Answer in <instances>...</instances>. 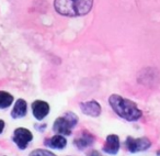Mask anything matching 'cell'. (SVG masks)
<instances>
[{"instance_id":"7c38bea8","label":"cell","mask_w":160,"mask_h":156,"mask_svg":"<svg viewBox=\"0 0 160 156\" xmlns=\"http://www.w3.org/2000/svg\"><path fill=\"white\" fill-rule=\"evenodd\" d=\"M13 102V97L7 91H0V109H6Z\"/></svg>"},{"instance_id":"3957f363","label":"cell","mask_w":160,"mask_h":156,"mask_svg":"<svg viewBox=\"0 0 160 156\" xmlns=\"http://www.w3.org/2000/svg\"><path fill=\"white\" fill-rule=\"evenodd\" d=\"M78 122V118L72 112H67L62 117L56 119L53 124V130L60 135H70L71 131Z\"/></svg>"},{"instance_id":"6da1fadb","label":"cell","mask_w":160,"mask_h":156,"mask_svg":"<svg viewBox=\"0 0 160 156\" xmlns=\"http://www.w3.org/2000/svg\"><path fill=\"white\" fill-rule=\"evenodd\" d=\"M93 0H55L54 7L62 16L79 17L89 13Z\"/></svg>"},{"instance_id":"9c48e42d","label":"cell","mask_w":160,"mask_h":156,"mask_svg":"<svg viewBox=\"0 0 160 156\" xmlns=\"http://www.w3.org/2000/svg\"><path fill=\"white\" fill-rule=\"evenodd\" d=\"M94 141V138L88 132H82L78 138H76L75 140V145L78 147L79 149H85L88 146L92 145Z\"/></svg>"},{"instance_id":"9a60e30c","label":"cell","mask_w":160,"mask_h":156,"mask_svg":"<svg viewBox=\"0 0 160 156\" xmlns=\"http://www.w3.org/2000/svg\"><path fill=\"white\" fill-rule=\"evenodd\" d=\"M89 156H100V154H99L98 152L93 151V152H91V153H90V155H89Z\"/></svg>"},{"instance_id":"ba28073f","label":"cell","mask_w":160,"mask_h":156,"mask_svg":"<svg viewBox=\"0 0 160 156\" xmlns=\"http://www.w3.org/2000/svg\"><path fill=\"white\" fill-rule=\"evenodd\" d=\"M120 149V138L115 134H111L107 138L105 144L103 146V151L108 154H116Z\"/></svg>"},{"instance_id":"277c9868","label":"cell","mask_w":160,"mask_h":156,"mask_svg":"<svg viewBox=\"0 0 160 156\" xmlns=\"http://www.w3.org/2000/svg\"><path fill=\"white\" fill-rule=\"evenodd\" d=\"M125 145L131 153H137V152H142L148 149L151 145V142L147 138H134L128 136L125 141Z\"/></svg>"},{"instance_id":"52a82bcc","label":"cell","mask_w":160,"mask_h":156,"mask_svg":"<svg viewBox=\"0 0 160 156\" xmlns=\"http://www.w3.org/2000/svg\"><path fill=\"white\" fill-rule=\"evenodd\" d=\"M80 108H81L83 113L90 117H98L101 113V106L94 100L81 102L80 103Z\"/></svg>"},{"instance_id":"30bf717a","label":"cell","mask_w":160,"mask_h":156,"mask_svg":"<svg viewBox=\"0 0 160 156\" xmlns=\"http://www.w3.org/2000/svg\"><path fill=\"white\" fill-rule=\"evenodd\" d=\"M28 112V105L25 102V100L23 99H18L14 105L13 109L11 111V117L13 119H19V118H23V117L27 114Z\"/></svg>"},{"instance_id":"8992f818","label":"cell","mask_w":160,"mask_h":156,"mask_svg":"<svg viewBox=\"0 0 160 156\" xmlns=\"http://www.w3.org/2000/svg\"><path fill=\"white\" fill-rule=\"evenodd\" d=\"M32 112L36 120L41 121L48 114L49 105L43 100H36L32 103Z\"/></svg>"},{"instance_id":"4fadbf2b","label":"cell","mask_w":160,"mask_h":156,"mask_svg":"<svg viewBox=\"0 0 160 156\" xmlns=\"http://www.w3.org/2000/svg\"><path fill=\"white\" fill-rule=\"evenodd\" d=\"M30 156H56V155L54 153H52V152L46 151V149H35V151H33L30 154Z\"/></svg>"},{"instance_id":"7a4b0ae2","label":"cell","mask_w":160,"mask_h":156,"mask_svg":"<svg viewBox=\"0 0 160 156\" xmlns=\"http://www.w3.org/2000/svg\"><path fill=\"white\" fill-rule=\"evenodd\" d=\"M109 102L114 112L127 121H137L142 116V110L138 109L135 102L118 95H112L109 99Z\"/></svg>"},{"instance_id":"8fae6325","label":"cell","mask_w":160,"mask_h":156,"mask_svg":"<svg viewBox=\"0 0 160 156\" xmlns=\"http://www.w3.org/2000/svg\"><path fill=\"white\" fill-rule=\"evenodd\" d=\"M47 145L52 148H56V149H62L66 147L67 145V140L66 138H64V135H60V134H57V135L52 136L49 140H47L46 142Z\"/></svg>"},{"instance_id":"5b68a950","label":"cell","mask_w":160,"mask_h":156,"mask_svg":"<svg viewBox=\"0 0 160 156\" xmlns=\"http://www.w3.org/2000/svg\"><path fill=\"white\" fill-rule=\"evenodd\" d=\"M32 140H33V134L25 127H18L13 133V141L20 149L27 148Z\"/></svg>"},{"instance_id":"5bb4252c","label":"cell","mask_w":160,"mask_h":156,"mask_svg":"<svg viewBox=\"0 0 160 156\" xmlns=\"http://www.w3.org/2000/svg\"><path fill=\"white\" fill-rule=\"evenodd\" d=\"M3 129H5V122H3V120L0 119V134L3 132Z\"/></svg>"}]
</instances>
